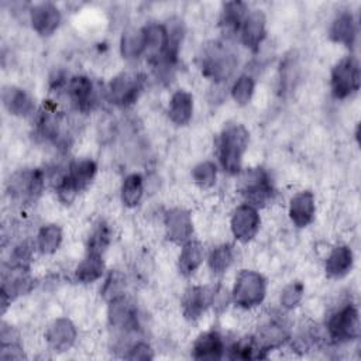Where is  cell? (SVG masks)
Here are the masks:
<instances>
[{"mask_svg":"<svg viewBox=\"0 0 361 361\" xmlns=\"http://www.w3.org/2000/svg\"><path fill=\"white\" fill-rule=\"evenodd\" d=\"M314 196L309 190L295 195L289 203V217L296 227H306L314 217Z\"/></svg>","mask_w":361,"mask_h":361,"instance_id":"ffe728a7","label":"cell"},{"mask_svg":"<svg viewBox=\"0 0 361 361\" xmlns=\"http://www.w3.org/2000/svg\"><path fill=\"white\" fill-rule=\"evenodd\" d=\"M327 331L334 343H345L358 337L360 317L358 310L353 305H345L330 316Z\"/></svg>","mask_w":361,"mask_h":361,"instance_id":"52a82bcc","label":"cell"},{"mask_svg":"<svg viewBox=\"0 0 361 361\" xmlns=\"http://www.w3.org/2000/svg\"><path fill=\"white\" fill-rule=\"evenodd\" d=\"M69 100L79 111H89L96 104V90L93 82L85 75L72 76L66 82Z\"/></svg>","mask_w":361,"mask_h":361,"instance_id":"7c38bea8","label":"cell"},{"mask_svg":"<svg viewBox=\"0 0 361 361\" xmlns=\"http://www.w3.org/2000/svg\"><path fill=\"white\" fill-rule=\"evenodd\" d=\"M230 357L240 358V360H252V358H262L265 357V351L258 345L254 337L243 338L231 345Z\"/></svg>","mask_w":361,"mask_h":361,"instance_id":"d6a6232c","label":"cell"},{"mask_svg":"<svg viewBox=\"0 0 361 361\" xmlns=\"http://www.w3.org/2000/svg\"><path fill=\"white\" fill-rule=\"evenodd\" d=\"M109 320L111 326L126 331L134 330L138 327L137 310L133 306V303L124 298V295L110 300Z\"/></svg>","mask_w":361,"mask_h":361,"instance_id":"e0dca14e","label":"cell"},{"mask_svg":"<svg viewBox=\"0 0 361 361\" xmlns=\"http://www.w3.org/2000/svg\"><path fill=\"white\" fill-rule=\"evenodd\" d=\"M224 341L220 333L212 330L200 334L193 344V357L197 360H219L224 354Z\"/></svg>","mask_w":361,"mask_h":361,"instance_id":"44dd1931","label":"cell"},{"mask_svg":"<svg viewBox=\"0 0 361 361\" xmlns=\"http://www.w3.org/2000/svg\"><path fill=\"white\" fill-rule=\"evenodd\" d=\"M193 180L200 186V188H210L216 183L217 178V168L213 162L210 161H203L197 164L193 171H192Z\"/></svg>","mask_w":361,"mask_h":361,"instance_id":"8d00e7d4","label":"cell"},{"mask_svg":"<svg viewBox=\"0 0 361 361\" xmlns=\"http://www.w3.org/2000/svg\"><path fill=\"white\" fill-rule=\"evenodd\" d=\"M62 241V231L56 224L41 227L37 235V247L42 254H52L58 250Z\"/></svg>","mask_w":361,"mask_h":361,"instance_id":"1f68e13d","label":"cell"},{"mask_svg":"<svg viewBox=\"0 0 361 361\" xmlns=\"http://www.w3.org/2000/svg\"><path fill=\"white\" fill-rule=\"evenodd\" d=\"M1 99L4 107L14 116H28L34 111L32 99L17 86H6L1 92Z\"/></svg>","mask_w":361,"mask_h":361,"instance_id":"603a6c76","label":"cell"},{"mask_svg":"<svg viewBox=\"0 0 361 361\" xmlns=\"http://www.w3.org/2000/svg\"><path fill=\"white\" fill-rule=\"evenodd\" d=\"M303 283L302 282H292L289 283L281 293V305L285 309L296 307L303 296Z\"/></svg>","mask_w":361,"mask_h":361,"instance_id":"74e56055","label":"cell"},{"mask_svg":"<svg viewBox=\"0 0 361 361\" xmlns=\"http://www.w3.org/2000/svg\"><path fill=\"white\" fill-rule=\"evenodd\" d=\"M254 93V79L250 75H241L233 85L231 87V96L233 99L244 106L248 104V102L251 100Z\"/></svg>","mask_w":361,"mask_h":361,"instance_id":"d590c367","label":"cell"},{"mask_svg":"<svg viewBox=\"0 0 361 361\" xmlns=\"http://www.w3.org/2000/svg\"><path fill=\"white\" fill-rule=\"evenodd\" d=\"M265 16L261 10H254L248 13L241 24L240 28V37L243 44L252 49L257 51L259 44L265 38Z\"/></svg>","mask_w":361,"mask_h":361,"instance_id":"d6986e66","label":"cell"},{"mask_svg":"<svg viewBox=\"0 0 361 361\" xmlns=\"http://www.w3.org/2000/svg\"><path fill=\"white\" fill-rule=\"evenodd\" d=\"M245 16H247L245 6L243 3H240V1L226 3L223 7V11H221V17H220V27L228 35L240 32V28H241V24L244 21Z\"/></svg>","mask_w":361,"mask_h":361,"instance_id":"83f0119b","label":"cell"},{"mask_svg":"<svg viewBox=\"0 0 361 361\" xmlns=\"http://www.w3.org/2000/svg\"><path fill=\"white\" fill-rule=\"evenodd\" d=\"M254 338L264 351H268L271 348H275V347H279L281 344H283L288 338V331L279 323L272 322V323L264 326L258 331V336Z\"/></svg>","mask_w":361,"mask_h":361,"instance_id":"f546056e","label":"cell"},{"mask_svg":"<svg viewBox=\"0 0 361 361\" xmlns=\"http://www.w3.org/2000/svg\"><path fill=\"white\" fill-rule=\"evenodd\" d=\"M248 145V131L243 124L227 126L219 138V161L228 173H238Z\"/></svg>","mask_w":361,"mask_h":361,"instance_id":"7a4b0ae2","label":"cell"},{"mask_svg":"<svg viewBox=\"0 0 361 361\" xmlns=\"http://www.w3.org/2000/svg\"><path fill=\"white\" fill-rule=\"evenodd\" d=\"M204 257L203 245L196 240H188L183 243L179 255V271L185 276H190L200 267Z\"/></svg>","mask_w":361,"mask_h":361,"instance_id":"484cf974","label":"cell"},{"mask_svg":"<svg viewBox=\"0 0 361 361\" xmlns=\"http://www.w3.org/2000/svg\"><path fill=\"white\" fill-rule=\"evenodd\" d=\"M104 272V261L100 254L87 252L79 262L75 271V276L82 283H90L97 281Z\"/></svg>","mask_w":361,"mask_h":361,"instance_id":"4316f807","label":"cell"},{"mask_svg":"<svg viewBox=\"0 0 361 361\" xmlns=\"http://www.w3.org/2000/svg\"><path fill=\"white\" fill-rule=\"evenodd\" d=\"M31 286H32V279L28 274V268L10 265V269L3 274V283H1L3 306L7 305V300H11L16 296L28 292Z\"/></svg>","mask_w":361,"mask_h":361,"instance_id":"4fadbf2b","label":"cell"},{"mask_svg":"<svg viewBox=\"0 0 361 361\" xmlns=\"http://www.w3.org/2000/svg\"><path fill=\"white\" fill-rule=\"evenodd\" d=\"M267 293V282L264 276L255 271L243 269L237 278L233 288V302L243 307L251 309L262 303Z\"/></svg>","mask_w":361,"mask_h":361,"instance_id":"277c9868","label":"cell"},{"mask_svg":"<svg viewBox=\"0 0 361 361\" xmlns=\"http://www.w3.org/2000/svg\"><path fill=\"white\" fill-rule=\"evenodd\" d=\"M142 90V78L137 73L123 72L114 76L107 89L109 100L117 106L126 107L133 104Z\"/></svg>","mask_w":361,"mask_h":361,"instance_id":"ba28073f","label":"cell"},{"mask_svg":"<svg viewBox=\"0 0 361 361\" xmlns=\"http://www.w3.org/2000/svg\"><path fill=\"white\" fill-rule=\"evenodd\" d=\"M123 279L120 278L118 274H111L109 276V279L104 283L103 288V295L106 296V299L110 302L118 296H123Z\"/></svg>","mask_w":361,"mask_h":361,"instance_id":"f35d334b","label":"cell"},{"mask_svg":"<svg viewBox=\"0 0 361 361\" xmlns=\"http://www.w3.org/2000/svg\"><path fill=\"white\" fill-rule=\"evenodd\" d=\"M354 255L351 248L347 245H337L331 250L330 255L326 259V274L330 278H341L350 272L353 268Z\"/></svg>","mask_w":361,"mask_h":361,"instance_id":"cb8c5ba5","label":"cell"},{"mask_svg":"<svg viewBox=\"0 0 361 361\" xmlns=\"http://www.w3.org/2000/svg\"><path fill=\"white\" fill-rule=\"evenodd\" d=\"M259 214L257 207L245 203L238 206L233 216H231V231L233 235L241 241V243H248L255 237V234L259 230Z\"/></svg>","mask_w":361,"mask_h":361,"instance_id":"30bf717a","label":"cell"},{"mask_svg":"<svg viewBox=\"0 0 361 361\" xmlns=\"http://www.w3.org/2000/svg\"><path fill=\"white\" fill-rule=\"evenodd\" d=\"M120 51L126 59H137L144 55V30L130 28L124 31L120 41Z\"/></svg>","mask_w":361,"mask_h":361,"instance_id":"f1b7e54d","label":"cell"},{"mask_svg":"<svg viewBox=\"0 0 361 361\" xmlns=\"http://www.w3.org/2000/svg\"><path fill=\"white\" fill-rule=\"evenodd\" d=\"M110 243V228L104 221H100L92 231L87 241V252L103 255Z\"/></svg>","mask_w":361,"mask_h":361,"instance_id":"e575fe53","label":"cell"},{"mask_svg":"<svg viewBox=\"0 0 361 361\" xmlns=\"http://www.w3.org/2000/svg\"><path fill=\"white\" fill-rule=\"evenodd\" d=\"M97 166L92 159H78L73 161L68 172L61 176L56 185V193L62 203L69 204L78 193L85 190L93 180Z\"/></svg>","mask_w":361,"mask_h":361,"instance_id":"3957f363","label":"cell"},{"mask_svg":"<svg viewBox=\"0 0 361 361\" xmlns=\"http://www.w3.org/2000/svg\"><path fill=\"white\" fill-rule=\"evenodd\" d=\"M238 189L248 204L258 207L267 204L274 195L268 173L262 168H250L240 176Z\"/></svg>","mask_w":361,"mask_h":361,"instance_id":"5b68a950","label":"cell"},{"mask_svg":"<svg viewBox=\"0 0 361 361\" xmlns=\"http://www.w3.org/2000/svg\"><path fill=\"white\" fill-rule=\"evenodd\" d=\"M45 338L54 351L69 350L76 340V329L69 319H56L47 330Z\"/></svg>","mask_w":361,"mask_h":361,"instance_id":"ac0fdd59","label":"cell"},{"mask_svg":"<svg viewBox=\"0 0 361 361\" xmlns=\"http://www.w3.org/2000/svg\"><path fill=\"white\" fill-rule=\"evenodd\" d=\"M233 247L221 244L216 247L209 255V267L214 274H223L233 262Z\"/></svg>","mask_w":361,"mask_h":361,"instance_id":"836d02e7","label":"cell"},{"mask_svg":"<svg viewBox=\"0 0 361 361\" xmlns=\"http://www.w3.org/2000/svg\"><path fill=\"white\" fill-rule=\"evenodd\" d=\"M216 288L212 286H192L185 293L182 307L183 314L189 320L199 319L209 306H214Z\"/></svg>","mask_w":361,"mask_h":361,"instance_id":"8fae6325","label":"cell"},{"mask_svg":"<svg viewBox=\"0 0 361 361\" xmlns=\"http://www.w3.org/2000/svg\"><path fill=\"white\" fill-rule=\"evenodd\" d=\"M144 55L149 62L158 63L168 47L166 27L158 23H149L144 28Z\"/></svg>","mask_w":361,"mask_h":361,"instance_id":"9a60e30c","label":"cell"},{"mask_svg":"<svg viewBox=\"0 0 361 361\" xmlns=\"http://www.w3.org/2000/svg\"><path fill=\"white\" fill-rule=\"evenodd\" d=\"M30 20L39 35H51L61 23V11L52 3H39L31 8Z\"/></svg>","mask_w":361,"mask_h":361,"instance_id":"2e32d148","label":"cell"},{"mask_svg":"<svg viewBox=\"0 0 361 361\" xmlns=\"http://www.w3.org/2000/svg\"><path fill=\"white\" fill-rule=\"evenodd\" d=\"M329 35L334 42H341L351 48L357 38V24L350 11L340 13L331 23Z\"/></svg>","mask_w":361,"mask_h":361,"instance_id":"7402d4cb","label":"cell"},{"mask_svg":"<svg viewBox=\"0 0 361 361\" xmlns=\"http://www.w3.org/2000/svg\"><path fill=\"white\" fill-rule=\"evenodd\" d=\"M193 113V97L186 90H176L171 100L168 107V114L171 121H173L178 126H186Z\"/></svg>","mask_w":361,"mask_h":361,"instance_id":"d4e9b609","label":"cell"},{"mask_svg":"<svg viewBox=\"0 0 361 361\" xmlns=\"http://www.w3.org/2000/svg\"><path fill=\"white\" fill-rule=\"evenodd\" d=\"M360 63L354 56L340 59L331 71V93L336 99H345L360 89Z\"/></svg>","mask_w":361,"mask_h":361,"instance_id":"8992f818","label":"cell"},{"mask_svg":"<svg viewBox=\"0 0 361 361\" xmlns=\"http://www.w3.org/2000/svg\"><path fill=\"white\" fill-rule=\"evenodd\" d=\"M128 360H151L152 358V350L147 343H135L126 355Z\"/></svg>","mask_w":361,"mask_h":361,"instance_id":"ab89813d","label":"cell"},{"mask_svg":"<svg viewBox=\"0 0 361 361\" xmlns=\"http://www.w3.org/2000/svg\"><path fill=\"white\" fill-rule=\"evenodd\" d=\"M44 173L39 169H25L14 173L8 180V192L14 199L35 200L44 189Z\"/></svg>","mask_w":361,"mask_h":361,"instance_id":"9c48e42d","label":"cell"},{"mask_svg":"<svg viewBox=\"0 0 361 361\" xmlns=\"http://www.w3.org/2000/svg\"><path fill=\"white\" fill-rule=\"evenodd\" d=\"M166 237L178 244H183L190 240L193 233V223L189 212L183 209H171L166 212L165 219Z\"/></svg>","mask_w":361,"mask_h":361,"instance_id":"5bb4252c","label":"cell"},{"mask_svg":"<svg viewBox=\"0 0 361 361\" xmlns=\"http://www.w3.org/2000/svg\"><path fill=\"white\" fill-rule=\"evenodd\" d=\"M238 63L237 54L224 42H212L199 55L202 73L214 82H223L231 76Z\"/></svg>","mask_w":361,"mask_h":361,"instance_id":"6da1fadb","label":"cell"},{"mask_svg":"<svg viewBox=\"0 0 361 361\" xmlns=\"http://www.w3.org/2000/svg\"><path fill=\"white\" fill-rule=\"evenodd\" d=\"M144 193V180L140 173L126 176L121 185V200L127 207H134L140 203Z\"/></svg>","mask_w":361,"mask_h":361,"instance_id":"4dcf8cb0","label":"cell"},{"mask_svg":"<svg viewBox=\"0 0 361 361\" xmlns=\"http://www.w3.org/2000/svg\"><path fill=\"white\" fill-rule=\"evenodd\" d=\"M0 357L4 360H17V358H23V350L18 345V343H4L1 344V351H0Z\"/></svg>","mask_w":361,"mask_h":361,"instance_id":"60d3db41","label":"cell"}]
</instances>
